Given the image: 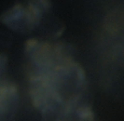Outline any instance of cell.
I'll return each instance as SVG.
<instances>
[{
	"instance_id": "6da1fadb",
	"label": "cell",
	"mask_w": 124,
	"mask_h": 121,
	"mask_svg": "<svg viewBox=\"0 0 124 121\" xmlns=\"http://www.w3.org/2000/svg\"><path fill=\"white\" fill-rule=\"evenodd\" d=\"M43 17L30 7L18 3L0 15V22L15 32L26 35L41 25Z\"/></svg>"
},
{
	"instance_id": "3957f363",
	"label": "cell",
	"mask_w": 124,
	"mask_h": 121,
	"mask_svg": "<svg viewBox=\"0 0 124 121\" xmlns=\"http://www.w3.org/2000/svg\"><path fill=\"white\" fill-rule=\"evenodd\" d=\"M110 55L114 63L124 67V35L114 38L110 49Z\"/></svg>"
},
{
	"instance_id": "277c9868",
	"label": "cell",
	"mask_w": 124,
	"mask_h": 121,
	"mask_svg": "<svg viewBox=\"0 0 124 121\" xmlns=\"http://www.w3.org/2000/svg\"><path fill=\"white\" fill-rule=\"evenodd\" d=\"M28 4L35 12H37L42 17L51 11L52 3L51 0H27Z\"/></svg>"
},
{
	"instance_id": "7a4b0ae2",
	"label": "cell",
	"mask_w": 124,
	"mask_h": 121,
	"mask_svg": "<svg viewBox=\"0 0 124 121\" xmlns=\"http://www.w3.org/2000/svg\"><path fill=\"white\" fill-rule=\"evenodd\" d=\"M104 30L110 38H114L124 35V9L116 8L110 11L105 16Z\"/></svg>"
}]
</instances>
